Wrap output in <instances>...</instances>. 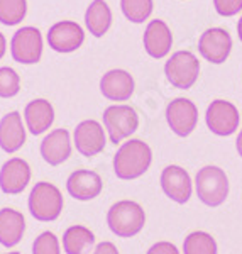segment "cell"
Masks as SVG:
<instances>
[{
    "instance_id": "obj_15",
    "label": "cell",
    "mask_w": 242,
    "mask_h": 254,
    "mask_svg": "<svg viewBox=\"0 0 242 254\" xmlns=\"http://www.w3.org/2000/svg\"><path fill=\"white\" fill-rule=\"evenodd\" d=\"M134 88H136L134 78L124 69H110L100 80L102 95L114 102L129 100L134 93Z\"/></svg>"
},
{
    "instance_id": "obj_28",
    "label": "cell",
    "mask_w": 242,
    "mask_h": 254,
    "mask_svg": "<svg viewBox=\"0 0 242 254\" xmlns=\"http://www.w3.org/2000/svg\"><path fill=\"white\" fill-rule=\"evenodd\" d=\"M32 254H60V243L53 232H43L32 244Z\"/></svg>"
},
{
    "instance_id": "obj_19",
    "label": "cell",
    "mask_w": 242,
    "mask_h": 254,
    "mask_svg": "<svg viewBox=\"0 0 242 254\" xmlns=\"http://www.w3.org/2000/svg\"><path fill=\"white\" fill-rule=\"evenodd\" d=\"M26 142V130L19 112H10L0 121V147L5 153H15Z\"/></svg>"
},
{
    "instance_id": "obj_10",
    "label": "cell",
    "mask_w": 242,
    "mask_h": 254,
    "mask_svg": "<svg viewBox=\"0 0 242 254\" xmlns=\"http://www.w3.org/2000/svg\"><path fill=\"white\" fill-rule=\"evenodd\" d=\"M12 58L17 63H38L43 53V38L36 27H22L14 34L10 43Z\"/></svg>"
},
{
    "instance_id": "obj_1",
    "label": "cell",
    "mask_w": 242,
    "mask_h": 254,
    "mask_svg": "<svg viewBox=\"0 0 242 254\" xmlns=\"http://www.w3.org/2000/svg\"><path fill=\"white\" fill-rule=\"evenodd\" d=\"M153 151L141 139H130L114 156V171L121 180H136L149 170Z\"/></svg>"
},
{
    "instance_id": "obj_11",
    "label": "cell",
    "mask_w": 242,
    "mask_h": 254,
    "mask_svg": "<svg viewBox=\"0 0 242 254\" xmlns=\"http://www.w3.org/2000/svg\"><path fill=\"white\" fill-rule=\"evenodd\" d=\"M161 188L168 198L176 203H186L191 196L193 187L188 171L182 166H166L161 173Z\"/></svg>"
},
{
    "instance_id": "obj_22",
    "label": "cell",
    "mask_w": 242,
    "mask_h": 254,
    "mask_svg": "<svg viewBox=\"0 0 242 254\" xmlns=\"http://www.w3.org/2000/svg\"><path fill=\"white\" fill-rule=\"evenodd\" d=\"M85 24L95 38H102L112 24V12L105 0H93L85 14Z\"/></svg>"
},
{
    "instance_id": "obj_18",
    "label": "cell",
    "mask_w": 242,
    "mask_h": 254,
    "mask_svg": "<svg viewBox=\"0 0 242 254\" xmlns=\"http://www.w3.org/2000/svg\"><path fill=\"white\" fill-rule=\"evenodd\" d=\"M71 154L69 134L66 129H56L41 142V156L51 166H58L64 163Z\"/></svg>"
},
{
    "instance_id": "obj_30",
    "label": "cell",
    "mask_w": 242,
    "mask_h": 254,
    "mask_svg": "<svg viewBox=\"0 0 242 254\" xmlns=\"http://www.w3.org/2000/svg\"><path fill=\"white\" fill-rule=\"evenodd\" d=\"M147 254H180V251L175 244L161 241V243H156L154 246H151Z\"/></svg>"
},
{
    "instance_id": "obj_17",
    "label": "cell",
    "mask_w": 242,
    "mask_h": 254,
    "mask_svg": "<svg viewBox=\"0 0 242 254\" xmlns=\"http://www.w3.org/2000/svg\"><path fill=\"white\" fill-rule=\"evenodd\" d=\"M31 180V168L24 159L14 158L0 170V188L9 195H17Z\"/></svg>"
},
{
    "instance_id": "obj_6",
    "label": "cell",
    "mask_w": 242,
    "mask_h": 254,
    "mask_svg": "<svg viewBox=\"0 0 242 254\" xmlns=\"http://www.w3.org/2000/svg\"><path fill=\"white\" fill-rule=\"evenodd\" d=\"M104 126L114 144L132 136L139 127L137 112L129 105H112L104 112Z\"/></svg>"
},
{
    "instance_id": "obj_5",
    "label": "cell",
    "mask_w": 242,
    "mask_h": 254,
    "mask_svg": "<svg viewBox=\"0 0 242 254\" xmlns=\"http://www.w3.org/2000/svg\"><path fill=\"white\" fill-rule=\"evenodd\" d=\"M29 210L32 217L41 222L55 220L58 219L61 210H63V196L55 185L41 182L31 190Z\"/></svg>"
},
{
    "instance_id": "obj_32",
    "label": "cell",
    "mask_w": 242,
    "mask_h": 254,
    "mask_svg": "<svg viewBox=\"0 0 242 254\" xmlns=\"http://www.w3.org/2000/svg\"><path fill=\"white\" fill-rule=\"evenodd\" d=\"M3 55H5V38H3V34L0 32V60H2Z\"/></svg>"
},
{
    "instance_id": "obj_13",
    "label": "cell",
    "mask_w": 242,
    "mask_h": 254,
    "mask_svg": "<svg viewBox=\"0 0 242 254\" xmlns=\"http://www.w3.org/2000/svg\"><path fill=\"white\" fill-rule=\"evenodd\" d=\"M75 146L78 153L92 158L102 153L105 147V132L104 127L97 121H83L75 129Z\"/></svg>"
},
{
    "instance_id": "obj_29",
    "label": "cell",
    "mask_w": 242,
    "mask_h": 254,
    "mask_svg": "<svg viewBox=\"0 0 242 254\" xmlns=\"http://www.w3.org/2000/svg\"><path fill=\"white\" fill-rule=\"evenodd\" d=\"M213 7L222 17H232L242 10V0H213Z\"/></svg>"
},
{
    "instance_id": "obj_34",
    "label": "cell",
    "mask_w": 242,
    "mask_h": 254,
    "mask_svg": "<svg viewBox=\"0 0 242 254\" xmlns=\"http://www.w3.org/2000/svg\"><path fill=\"white\" fill-rule=\"evenodd\" d=\"M237 36H239V39L242 43V17L239 19V24H237Z\"/></svg>"
},
{
    "instance_id": "obj_9",
    "label": "cell",
    "mask_w": 242,
    "mask_h": 254,
    "mask_svg": "<svg viewBox=\"0 0 242 254\" xmlns=\"http://www.w3.org/2000/svg\"><path fill=\"white\" fill-rule=\"evenodd\" d=\"M198 51L208 63L222 64L231 56L232 38L222 27H210L200 36Z\"/></svg>"
},
{
    "instance_id": "obj_14",
    "label": "cell",
    "mask_w": 242,
    "mask_h": 254,
    "mask_svg": "<svg viewBox=\"0 0 242 254\" xmlns=\"http://www.w3.org/2000/svg\"><path fill=\"white\" fill-rule=\"evenodd\" d=\"M173 46V34L165 20L154 19L147 24L144 31V49L154 60H161L168 56Z\"/></svg>"
},
{
    "instance_id": "obj_25",
    "label": "cell",
    "mask_w": 242,
    "mask_h": 254,
    "mask_svg": "<svg viewBox=\"0 0 242 254\" xmlns=\"http://www.w3.org/2000/svg\"><path fill=\"white\" fill-rule=\"evenodd\" d=\"M153 0H121V9L130 22L141 24L153 14Z\"/></svg>"
},
{
    "instance_id": "obj_24",
    "label": "cell",
    "mask_w": 242,
    "mask_h": 254,
    "mask_svg": "<svg viewBox=\"0 0 242 254\" xmlns=\"http://www.w3.org/2000/svg\"><path fill=\"white\" fill-rule=\"evenodd\" d=\"M183 254H217V243L208 232L195 231L184 239Z\"/></svg>"
},
{
    "instance_id": "obj_21",
    "label": "cell",
    "mask_w": 242,
    "mask_h": 254,
    "mask_svg": "<svg viewBox=\"0 0 242 254\" xmlns=\"http://www.w3.org/2000/svg\"><path fill=\"white\" fill-rule=\"evenodd\" d=\"M26 231V220L20 212L14 208L0 210V244L5 248L19 244Z\"/></svg>"
},
{
    "instance_id": "obj_7",
    "label": "cell",
    "mask_w": 242,
    "mask_h": 254,
    "mask_svg": "<svg viewBox=\"0 0 242 254\" xmlns=\"http://www.w3.org/2000/svg\"><path fill=\"white\" fill-rule=\"evenodd\" d=\"M205 121H207V127L215 136L227 137L239 129L241 114L232 102L217 98L208 105Z\"/></svg>"
},
{
    "instance_id": "obj_23",
    "label": "cell",
    "mask_w": 242,
    "mask_h": 254,
    "mask_svg": "<svg viewBox=\"0 0 242 254\" xmlns=\"http://www.w3.org/2000/svg\"><path fill=\"white\" fill-rule=\"evenodd\" d=\"M95 244V236L83 225H73L63 236V248L66 254H85Z\"/></svg>"
},
{
    "instance_id": "obj_16",
    "label": "cell",
    "mask_w": 242,
    "mask_h": 254,
    "mask_svg": "<svg viewBox=\"0 0 242 254\" xmlns=\"http://www.w3.org/2000/svg\"><path fill=\"white\" fill-rule=\"evenodd\" d=\"M102 178L98 176L95 171L90 170H78L75 173L69 175L66 188L68 193L73 198L80 200V202H88L92 198H97L102 191Z\"/></svg>"
},
{
    "instance_id": "obj_33",
    "label": "cell",
    "mask_w": 242,
    "mask_h": 254,
    "mask_svg": "<svg viewBox=\"0 0 242 254\" xmlns=\"http://www.w3.org/2000/svg\"><path fill=\"white\" fill-rule=\"evenodd\" d=\"M236 147H237V153H239V156L242 158V130L239 132V136H237V141H236Z\"/></svg>"
},
{
    "instance_id": "obj_20",
    "label": "cell",
    "mask_w": 242,
    "mask_h": 254,
    "mask_svg": "<svg viewBox=\"0 0 242 254\" xmlns=\"http://www.w3.org/2000/svg\"><path fill=\"white\" fill-rule=\"evenodd\" d=\"M24 117H26L27 129L31 130L34 136H39L44 130L49 129V126L55 121V110L53 105L44 98H36L31 104H27L24 110Z\"/></svg>"
},
{
    "instance_id": "obj_31",
    "label": "cell",
    "mask_w": 242,
    "mask_h": 254,
    "mask_svg": "<svg viewBox=\"0 0 242 254\" xmlns=\"http://www.w3.org/2000/svg\"><path fill=\"white\" fill-rule=\"evenodd\" d=\"M93 254H119V251L112 243H100L95 248Z\"/></svg>"
},
{
    "instance_id": "obj_26",
    "label": "cell",
    "mask_w": 242,
    "mask_h": 254,
    "mask_svg": "<svg viewBox=\"0 0 242 254\" xmlns=\"http://www.w3.org/2000/svg\"><path fill=\"white\" fill-rule=\"evenodd\" d=\"M26 10V0H0V22L5 26H15L24 19Z\"/></svg>"
},
{
    "instance_id": "obj_35",
    "label": "cell",
    "mask_w": 242,
    "mask_h": 254,
    "mask_svg": "<svg viewBox=\"0 0 242 254\" xmlns=\"http://www.w3.org/2000/svg\"><path fill=\"white\" fill-rule=\"evenodd\" d=\"M9 254H20V253H9Z\"/></svg>"
},
{
    "instance_id": "obj_4",
    "label": "cell",
    "mask_w": 242,
    "mask_h": 254,
    "mask_svg": "<svg viewBox=\"0 0 242 254\" xmlns=\"http://www.w3.org/2000/svg\"><path fill=\"white\" fill-rule=\"evenodd\" d=\"M165 75L173 87L180 90H188L198 80L200 61L191 51H184V49L176 51L166 61Z\"/></svg>"
},
{
    "instance_id": "obj_3",
    "label": "cell",
    "mask_w": 242,
    "mask_h": 254,
    "mask_svg": "<svg viewBox=\"0 0 242 254\" xmlns=\"http://www.w3.org/2000/svg\"><path fill=\"white\" fill-rule=\"evenodd\" d=\"M110 231L119 237H132L142 231L146 224L144 208L130 200H121L110 207L107 214Z\"/></svg>"
},
{
    "instance_id": "obj_27",
    "label": "cell",
    "mask_w": 242,
    "mask_h": 254,
    "mask_svg": "<svg viewBox=\"0 0 242 254\" xmlns=\"http://www.w3.org/2000/svg\"><path fill=\"white\" fill-rule=\"evenodd\" d=\"M20 90V78L19 75L9 66L0 68V97L10 98L17 95Z\"/></svg>"
},
{
    "instance_id": "obj_2",
    "label": "cell",
    "mask_w": 242,
    "mask_h": 254,
    "mask_svg": "<svg viewBox=\"0 0 242 254\" xmlns=\"http://www.w3.org/2000/svg\"><path fill=\"white\" fill-rule=\"evenodd\" d=\"M195 188L200 202L207 207H219L227 200L231 185L222 168L208 165L196 173Z\"/></svg>"
},
{
    "instance_id": "obj_12",
    "label": "cell",
    "mask_w": 242,
    "mask_h": 254,
    "mask_svg": "<svg viewBox=\"0 0 242 254\" xmlns=\"http://www.w3.org/2000/svg\"><path fill=\"white\" fill-rule=\"evenodd\" d=\"M85 32L73 20L58 22L48 31V43L58 53H73L83 44Z\"/></svg>"
},
{
    "instance_id": "obj_8",
    "label": "cell",
    "mask_w": 242,
    "mask_h": 254,
    "mask_svg": "<svg viewBox=\"0 0 242 254\" xmlns=\"http://www.w3.org/2000/svg\"><path fill=\"white\" fill-rule=\"evenodd\" d=\"M166 121L176 136L186 137L198 124V109L190 98H175L166 107Z\"/></svg>"
}]
</instances>
